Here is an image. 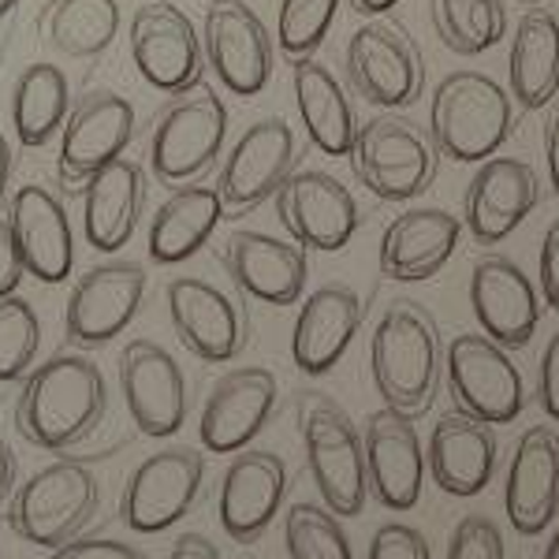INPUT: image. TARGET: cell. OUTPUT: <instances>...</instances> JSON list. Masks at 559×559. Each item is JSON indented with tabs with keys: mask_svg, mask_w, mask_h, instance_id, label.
<instances>
[{
	"mask_svg": "<svg viewBox=\"0 0 559 559\" xmlns=\"http://www.w3.org/2000/svg\"><path fill=\"white\" fill-rule=\"evenodd\" d=\"M108 414V384L86 355H52L31 369L15 403V426L34 448L68 455L102 429Z\"/></svg>",
	"mask_w": 559,
	"mask_h": 559,
	"instance_id": "obj_1",
	"label": "cell"
},
{
	"mask_svg": "<svg viewBox=\"0 0 559 559\" xmlns=\"http://www.w3.org/2000/svg\"><path fill=\"white\" fill-rule=\"evenodd\" d=\"M444 344L418 302H392L369 336V377L388 411L421 418L440 388Z\"/></svg>",
	"mask_w": 559,
	"mask_h": 559,
	"instance_id": "obj_2",
	"label": "cell"
},
{
	"mask_svg": "<svg viewBox=\"0 0 559 559\" xmlns=\"http://www.w3.org/2000/svg\"><path fill=\"white\" fill-rule=\"evenodd\" d=\"M515 128L511 90L485 71H452L429 102V139L459 165H485Z\"/></svg>",
	"mask_w": 559,
	"mask_h": 559,
	"instance_id": "obj_3",
	"label": "cell"
},
{
	"mask_svg": "<svg viewBox=\"0 0 559 559\" xmlns=\"http://www.w3.org/2000/svg\"><path fill=\"white\" fill-rule=\"evenodd\" d=\"M102 508V485L86 463L57 459L34 471L8 503L12 534L34 548H60L83 537L90 519Z\"/></svg>",
	"mask_w": 559,
	"mask_h": 559,
	"instance_id": "obj_4",
	"label": "cell"
},
{
	"mask_svg": "<svg viewBox=\"0 0 559 559\" xmlns=\"http://www.w3.org/2000/svg\"><path fill=\"white\" fill-rule=\"evenodd\" d=\"M299 432L306 471L321 492V503L340 519L362 515L369 477H366V444L355 421L329 395H302L299 400Z\"/></svg>",
	"mask_w": 559,
	"mask_h": 559,
	"instance_id": "obj_5",
	"label": "cell"
},
{
	"mask_svg": "<svg viewBox=\"0 0 559 559\" xmlns=\"http://www.w3.org/2000/svg\"><path fill=\"white\" fill-rule=\"evenodd\" d=\"M228 139V108L213 86L198 83L173 97V105L153 120L150 134V168L157 183L187 187L198 183Z\"/></svg>",
	"mask_w": 559,
	"mask_h": 559,
	"instance_id": "obj_6",
	"label": "cell"
},
{
	"mask_svg": "<svg viewBox=\"0 0 559 559\" xmlns=\"http://www.w3.org/2000/svg\"><path fill=\"white\" fill-rule=\"evenodd\" d=\"M350 168L381 202H411L437 176V146L403 116H373L355 134Z\"/></svg>",
	"mask_w": 559,
	"mask_h": 559,
	"instance_id": "obj_7",
	"label": "cell"
},
{
	"mask_svg": "<svg viewBox=\"0 0 559 559\" xmlns=\"http://www.w3.org/2000/svg\"><path fill=\"white\" fill-rule=\"evenodd\" d=\"M444 381L455 407L489 426H511L526 407L519 366L485 332H463L444 347Z\"/></svg>",
	"mask_w": 559,
	"mask_h": 559,
	"instance_id": "obj_8",
	"label": "cell"
},
{
	"mask_svg": "<svg viewBox=\"0 0 559 559\" xmlns=\"http://www.w3.org/2000/svg\"><path fill=\"white\" fill-rule=\"evenodd\" d=\"M205 481V459L194 448H165L134 466L123 485L120 519L131 534H165L191 515Z\"/></svg>",
	"mask_w": 559,
	"mask_h": 559,
	"instance_id": "obj_9",
	"label": "cell"
},
{
	"mask_svg": "<svg viewBox=\"0 0 559 559\" xmlns=\"http://www.w3.org/2000/svg\"><path fill=\"white\" fill-rule=\"evenodd\" d=\"M131 60L139 75L160 94H183L202 83L205 49L191 15L168 0H146L128 26Z\"/></svg>",
	"mask_w": 559,
	"mask_h": 559,
	"instance_id": "obj_10",
	"label": "cell"
},
{
	"mask_svg": "<svg viewBox=\"0 0 559 559\" xmlns=\"http://www.w3.org/2000/svg\"><path fill=\"white\" fill-rule=\"evenodd\" d=\"M134 139V108L116 90H90L71 105L60 131L57 176L64 187H86L102 168L120 160Z\"/></svg>",
	"mask_w": 559,
	"mask_h": 559,
	"instance_id": "obj_11",
	"label": "cell"
},
{
	"mask_svg": "<svg viewBox=\"0 0 559 559\" xmlns=\"http://www.w3.org/2000/svg\"><path fill=\"white\" fill-rule=\"evenodd\" d=\"M146 299V269L139 261H102L75 280L64 306V332L75 347L112 344L139 318Z\"/></svg>",
	"mask_w": 559,
	"mask_h": 559,
	"instance_id": "obj_12",
	"label": "cell"
},
{
	"mask_svg": "<svg viewBox=\"0 0 559 559\" xmlns=\"http://www.w3.org/2000/svg\"><path fill=\"white\" fill-rule=\"evenodd\" d=\"M299 146H295V131L280 116H265V120L250 123L228 150L216 176V194L224 202V213L242 216L269 202L280 183L292 176Z\"/></svg>",
	"mask_w": 559,
	"mask_h": 559,
	"instance_id": "obj_13",
	"label": "cell"
},
{
	"mask_svg": "<svg viewBox=\"0 0 559 559\" xmlns=\"http://www.w3.org/2000/svg\"><path fill=\"white\" fill-rule=\"evenodd\" d=\"M202 49L216 83L236 97H254L273 79V38L254 8L242 0L210 4L202 23Z\"/></svg>",
	"mask_w": 559,
	"mask_h": 559,
	"instance_id": "obj_14",
	"label": "cell"
},
{
	"mask_svg": "<svg viewBox=\"0 0 559 559\" xmlns=\"http://www.w3.org/2000/svg\"><path fill=\"white\" fill-rule=\"evenodd\" d=\"M273 198L280 224L302 250L336 254L358 231V202L336 176L318 168L292 173Z\"/></svg>",
	"mask_w": 559,
	"mask_h": 559,
	"instance_id": "obj_15",
	"label": "cell"
},
{
	"mask_svg": "<svg viewBox=\"0 0 559 559\" xmlns=\"http://www.w3.org/2000/svg\"><path fill=\"white\" fill-rule=\"evenodd\" d=\"M347 79L369 105L407 108L421 94V57L418 45L395 23L369 20L347 41Z\"/></svg>",
	"mask_w": 559,
	"mask_h": 559,
	"instance_id": "obj_16",
	"label": "cell"
},
{
	"mask_svg": "<svg viewBox=\"0 0 559 559\" xmlns=\"http://www.w3.org/2000/svg\"><path fill=\"white\" fill-rule=\"evenodd\" d=\"M120 392L142 437L168 440L187 421V377L173 355L153 340H131L120 355Z\"/></svg>",
	"mask_w": 559,
	"mask_h": 559,
	"instance_id": "obj_17",
	"label": "cell"
},
{
	"mask_svg": "<svg viewBox=\"0 0 559 559\" xmlns=\"http://www.w3.org/2000/svg\"><path fill=\"white\" fill-rule=\"evenodd\" d=\"M276 392V373L265 366H242L224 373L210 388L202 421H198V437H202L205 452H247L258 432L269 426V418H273Z\"/></svg>",
	"mask_w": 559,
	"mask_h": 559,
	"instance_id": "obj_18",
	"label": "cell"
},
{
	"mask_svg": "<svg viewBox=\"0 0 559 559\" xmlns=\"http://www.w3.org/2000/svg\"><path fill=\"white\" fill-rule=\"evenodd\" d=\"M168 318L179 344L202 362H231L247 347V313L202 276H176L168 284Z\"/></svg>",
	"mask_w": 559,
	"mask_h": 559,
	"instance_id": "obj_19",
	"label": "cell"
},
{
	"mask_svg": "<svg viewBox=\"0 0 559 559\" xmlns=\"http://www.w3.org/2000/svg\"><path fill=\"white\" fill-rule=\"evenodd\" d=\"M366 477L373 500L388 511H411L426 485V448L418 440L414 418L400 411H377L366 418Z\"/></svg>",
	"mask_w": 559,
	"mask_h": 559,
	"instance_id": "obj_20",
	"label": "cell"
},
{
	"mask_svg": "<svg viewBox=\"0 0 559 559\" xmlns=\"http://www.w3.org/2000/svg\"><path fill=\"white\" fill-rule=\"evenodd\" d=\"M503 511L511 530L540 537L559 515V432L534 426L519 437L503 474Z\"/></svg>",
	"mask_w": 559,
	"mask_h": 559,
	"instance_id": "obj_21",
	"label": "cell"
},
{
	"mask_svg": "<svg viewBox=\"0 0 559 559\" xmlns=\"http://www.w3.org/2000/svg\"><path fill=\"white\" fill-rule=\"evenodd\" d=\"M8 228L15 236L26 273L41 284H64L75 265V236H71L64 202L49 187H20L8 202Z\"/></svg>",
	"mask_w": 559,
	"mask_h": 559,
	"instance_id": "obj_22",
	"label": "cell"
},
{
	"mask_svg": "<svg viewBox=\"0 0 559 559\" xmlns=\"http://www.w3.org/2000/svg\"><path fill=\"white\" fill-rule=\"evenodd\" d=\"M471 310L485 336L519 350L537 332L540 295L511 258H481L471 273Z\"/></svg>",
	"mask_w": 559,
	"mask_h": 559,
	"instance_id": "obj_23",
	"label": "cell"
},
{
	"mask_svg": "<svg viewBox=\"0 0 559 559\" xmlns=\"http://www.w3.org/2000/svg\"><path fill=\"white\" fill-rule=\"evenodd\" d=\"M496 459H500V448H496L492 426L466 411L440 414L429 432V477L437 481L440 492L459 496V500L489 489V481L496 477Z\"/></svg>",
	"mask_w": 559,
	"mask_h": 559,
	"instance_id": "obj_24",
	"label": "cell"
},
{
	"mask_svg": "<svg viewBox=\"0 0 559 559\" xmlns=\"http://www.w3.org/2000/svg\"><path fill=\"white\" fill-rule=\"evenodd\" d=\"M284 459L276 452H239L228 471H224L221 500H216V515H221L224 534L239 540V545L258 540L276 522L280 508H284Z\"/></svg>",
	"mask_w": 559,
	"mask_h": 559,
	"instance_id": "obj_25",
	"label": "cell"
},
{
	"mask_svg": "<svg viewBox=\"0 0 559 559\" xmlns=\"http://www.w3.org/2000/svg\"><path fill=\"white\" fill-rule=\"evenodd\" d=\"M362 329V299L344 284H324L306 295L292 329V362L306 377H324L344 362Z\"/></svg>",
	"mask_w": 559,
	"mask_h": 559,
	"instance_id": "obj_26",
	"label": "cell"
},
{
	"mask_svg": "<svg viewBox=\"0 0 559 559\" xmlns=\"http://www.w3.org/2000/svg\"><path fill=\"white\" fill-rule=\"evenodd\" d=\"M540 183L519 157H489L466 187V228L477 242H503L534 213Z\"/></svg>",
	"mask_w": 559,
	"mask_h": 559,
	"instance_id": "obj_27",
	"label": "cell"
},
{
	"mask_svg": "<svg viewBox=\"0 0 559 559\" xmlns=\"http://www.w3.org/2000/svg\"><path fill=\"white\" fill-rule=\"evenodd\" d=\"M224 261L236 287L265 306H292L306 292V250L299 242L273 239L265 231H231Z\"/></svg>",
	"mask_w": 559,
	"mask_h": 559,
	"instance_id": "obj_28",
	"label": "cell"
},
{
	"mask_svg": "<svg viewBox=\"0 0 559 559\" xmlns=\"http://www.w3.org/2000/svg\"><path fill=\"white\" fill-rule=\"evenodd\" d=\"M463 221L448 210H421L400 213L381 236V273L395 284H421L437 276L455 254Z\"/></svg>",
	"mask_w": 559,
	"mask_h": 559,
	"instance_id": "obj_29",
	"label": "cell"
},
{
	"mask_svg": "<svg viewBox=\"0 0 559 559\" xmlns=\"http://www.w3.org/2000/svg\"><path fill=\"white\" fill-rule=\"evenodd\" d=\"M146 210V173L120 157L83 187V231L97 254H116L134 236Z\"/></svg>",
	"mask_w": 559,
	"mask_h": 559,
	"instance_id": "obj_30",
	"label": "cell"
},
{
	"mask_svg": "<svg viewBox=\"0 0 559 559\" xmlns=\"http://www.w3.org/2000/svg\"><path fill=\"white\" fill-rule=\"evenodd\" d=\"M292 90H295V105H299L306 139L324 157H350L358 120H355V105H350L347 90L340 86V79L321 60L306 57L292 64Z\"/></svg>",
	"mask_w": 559,
	"mask_h": 559,
	"instance_id": "obj_31",
	"label": "cell"
},
{
	"mask_svg": "<svg viewBox=\"0 0 559 559\" xmlns=\"http://www.w3.org/2000/svg\"><path fill=\"white\" fill-rule=\"evenodd\" d=\"M224 202L216 187L187 183L173 187V194L157 205L150 221V258L157 265H183L213 239L216 224L224 221Z\"/></svg>",
	"mask_w": 559,
	"mask_h": 559,
	"instance_id": "obj_32",
	"label": "cell"
},
{
	"mask_svg": "<svg viewBox=\"0 0 559 559\" xmlns=\"http://www.w3.org/2000/svg\"><path fill=\"white\" fill-rule=\"evenodd\" d=\"M508 90L519 108L537 112L559 94V20L548 12H526L511 34Z\"/></svg>",
	"mask_w": 559,
	"mask_h": 559,
	"instance_id": "obj_33",
	"label": "cell"
},
{
	"mask_svg": "<svg viewBox=\"0 0 559 559\" xmlns=\"http://www.w3.org/2000/svg\"><path fill=\"white\" fill-rule=\"evenodd\" d=\"M38 34L52 52L68 60H97L120 34L116 0H45Z\"/></svg>",
	"mask_w": 559,
	"mask_h": 559,
	"instance_id": "obj_34",
	"label": "cell"
},
{
	"mask_svg": "<svg viewBox=\"0 0 559 559\" xmlns=\"http://www.w3.org/2000/svg\"><path fill=\"white\" fill-rule=\"evenodd\" d=\"M71 83L57 64H26L12 86V128L26 150H41L64 131Z\"/></svg>",
	"mask_w": 559,
	"mask_h": 559,
	"instance_id": "obj_35",
	"label": "cell"
},
{
	"mask_svg": "<svg viewBox=\"0 0 559 559\" xmlns=\"http://www.w3.org/2000/svg\"><path fill=\"white\" fill-rule=\"evenodd\" d=\"M437 38L459 57H481L500 45L508 12L500 0H429Z\"/></svg>",
	"mask_w": 559,
	"mask_h": 559,
	"instance_id": "obj_36",
	"label": "cell"
},
{
	"mask_svg": "<svg viewBox=\"0 0 559 559\" xmlns=\"http://www.w3.org/2000/svg\"><path fill=\"white\" fill-rule=\"evenodd\" d=\"M287 559H355L340 515L318 503H295L284 519Z\"/></svg>",
	"mask_w": 559,
	"mask_h": 559,
	"instance_id": "obj_37",
	"label": "cell"
},
{
	"mask_svg": "<svg viewBox=\"0 0 559 559\" xmlns=\"http://www.w3.org/2000/svg\"><path fill=\"white\" fill-rule=\"evenodd\" d=\"M344 0H280L276 12V45L284 60H306L329 38L336 12Z\"/></svg>",
	"mask_w": 559,
	"mask_h": 559,
	"instance_id": "obj_38",
	"label": "cell"
},
{
	"mask_svg": "<svg viewBox=\"0 0 559 559\" xmlns=\"http://www.w3.org/2000/svg\"><path fill=\"white\" fill-rule=\"evenodd\" d=\"M41 347L38 310L20 295L0 299V384H12L31 373Z\"/></svg>",
	"mask_w": 559,
	"mask_h": 559,
	"instance_id": "obj_39",
	"label": "cell"
},
{
	"mask_svg": "<svg viewBox=\"0 0 559 559\" xmlns=\"http://www.w3.org/2000/svg\"><path fill=\"white\" fill-rule=\"evenodd\" d=\"M448 559H508L503 534L492 519L466 515L448 537Z\"/></svg>",
	"mask_w": 559,
	"mask_h": 559,
	"instance_id": "obj_40",
	"label": "cell"
},
{
	"mask_svg": "<svg viewBox=\"0 0 559 559\" xmlns=\"http://www.w3.org/2000/svg\"><path fill=\"white\" fill-rule=\"evenodd\" d=\"M366 559H432V548L421 530L407 526V522H384L369 540Z\"/></svg>",
	"mask_w": 559,
	"mask_h": 559,
	"instance_id": "obj_41",
	"label": "cell"
},
{
	"mask_svg": "<svg viewBox=\"0 0 559 559\" xmlns=\"http://www.w3.org/2000/svg\"><path fill=\"white\" fill-rule=\"evenodd\" d=\"M45 559H150L142 548L128 545V540L112 537H75L68 545L52 548Z\"/></svg>",
	"mask_w": 559,
	"mask_h": 559,
	"instance_id": "obj_42",
	"label": "cell"
},
{
	"mask_svg": "<svg viewBox=\"0 0 559 559\" xmlns=\"http://www.w3.org/2000/svg\"><path fill=\"white\" fill-rule=\"evenodd\" d=\"M537 400L540 411L552 421H559V329L548 340L545 355H540V369H537Z\"/></svg>",
	"mask_w": 559,
	"mask_h": 559,
	"instance_id": "obj_43",
	"label": "cell"
},
{
	"mask_svg": "<svg viewBox=\"0 0 559 559\" xmlns=\"http://www.w3.org/2000/svg\"><path fill=\"white\" fill-rule=\"evenodd\" d=\"M537 280H540V299L552 306V310H559V221L548 224L545 242H540Z\"/></svg>",
	"mask_w": 559,
	"mask_h": 559,
	"instance_id": "obj_44",
	"label": "cell"
},
{
	"mask_svg": "<svg viewBox=\"0 0 559 559\" xmlns=\"http://www.w3.org/2000/svg\"><path fill=\"white\" fill-rule=\"evenodd\" d=\"M23 258H20V247H15V236L8 228V216H0V299L4 295H15L23 284Z\"/></svg>",
	"mask_w": 559,
	"mask_h": 559,
	"instance_id": "obj_45",
	"label": "cell"
},
{
	"mask_svg": "<svg viewBox=\"0 0 559 559\" xmlns=\"http://www.w3.org/2000/svg\"><path fill=\"white\" fill-rule=\"evenodd\" d=\"M168 559H221V548L205 534H179Z\"/></svg>",
	"mask_w": 559,
	"mask_h": 559,
	"instance_id": "obj_46",
	"label": "cell"
},
{
	"mask_svg": "<svg viewBox=\"0 0 559 559\" xmlns=\"http://www.w3.org/2000/svg\"><path fill=\"white\" fill-rule=\"evenodd\" d=\"M545 165H548V183H552V191L559 198V105L545 120Z\"/></svg>",
	"mask_w": 559,
	"mask_h": 559,
	"instance_id": "obj_47",
	"label": "cell"
},
{
	"mask_svg": "<svg viewBox=\"0 0 559 559\" xmlns=\"http://www.w3.org/2000/svg\"><path fill=\"white\" fill-rule=\"evenodd\" d=\"M15 489H20V459H15L12 448L0 440V508L12 503Z\"/></svg>",
	"mask_w": 559,
	"mask_h": 559,
	"instance_id": "obj_48",
	"label": "cell"
},
{
	"mask_svg": "<svg viewBox=\"0 0 559 559\" xmlns=\"http://www.w3.org/2000/svg\"><path fill=\"white\" fill-rule=\"evenodd\" d=\"M12 146H8V139H4V131H0V202H4V194H8V179H12Z\"/></svg>",
	"mask_w": 559,
	"mask_h": 559,
	"instance_id": "obj_49",
	"label": "cell"
},
{
	"mask_svg": "<svg viewBox=\"0 0 559 559\" xmlns=\"http://www.w3.org/2000/svg\"><path fill=\"white\" fill-rule=\"evenodd\" d=\"M395 4H400V0H350V8H355L358 15H373V20H381Z\"/></svg>",
	"mask_w": 559,
	"mask_h": 559,
	"instance_id": "obj_50",
	"label": "cell"
},
{
	"mask_svg": "<svg viewBox=\"0 0 559 559\" xmlns=\"http://www.w3.org/2000/svg\"><path fill=\"white\" fill-rule=\"evenodd\" d=\"M545 559H559V526H556L552 540H548V548H545Z\"/></svg>",
	"mask_w": 559,
	"mask_h": 559,
	"instance_id": "obj_51",
	"label": "cell"
},
{
	"mask_svg": "<svg viewBox=\"0 0 559 559\" xmlns=\"http://www.w3.org/2000/svg\"><path fill=\"white\" fill-rule=\"evenodd\" d=\"M15 8H20V0H0V23H4L8 15L15 12Z\"/></svg>",
	"mask_w": 559,
	"mask_h": 559,
	"instance_id": "obj_52",
	"label": "cell"
},
{
	"mask_svg": "<svg viewBox=\"0 0 559 559\" xmlns=\"http://www.w3.org/2000/svg\"><path fill=\"white\" fill-rule=\"evenodd\" d=\"M519 4H540V0H519Z\"/></svg>",
	"mask_w": 559,
	"mask_h": 559,
	"instance_id": "obj_53",
	"label": "cell"
},
{
	"mask_svg": "<svg viewBox=\"0 0 559 559\" xmlns=\"http://www.w3.org/2000/svg\"><path fill=\"white\" fill-rule=\"evenodd\" d=\"M210 4H221V0H210Z\"/></svg>",
	"mask_w": 559,
	"mask_h": 559,
	"instance_id": "obj_54",
	"label": "cell"
},
{
	"mask_svg": "<svg viewBox=\"0 0 559 559\" xmlns=\"http://www.w3.org/2000/svg\"><path fill=\"white\" fill-rule=\"evenodd\" d=\"M247 559H258V556H247Z\"/></svg>",
	"mask_w": 559,
	"mask_h": 559,
	"instance_id": "obj_55",
	"label": "cell"
},
{
	"mask_svg": "<svg viewBox=\"0 0 559 559\" xmlns=\"http://www.w3.org/2000/svg\"><path fill=\"white\" fill-rule=\"evenodd\" d=\"M0 559H4V556H0Z\"/></svg>",
	"mask_w": 559,
	"mask_h": 559,
	"instance_id": "obj_56",
	"label": "cell"
}]
</instances>
